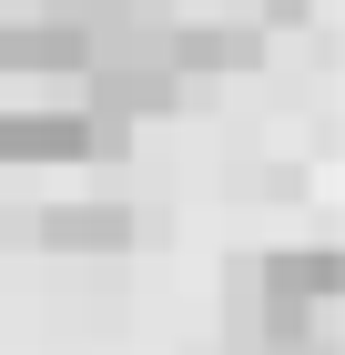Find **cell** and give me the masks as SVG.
<instances>
[{"instance_id": "2", "label": "cell", "mask_w": 345, "mask_h": 355, "mask_svg": "<svg viewBox=\"0 0 345 355\" xmlns=\"http://www.w3.org/2000/svg\"><path fill=\"white\" fill-rule=\"evenodd\" d=\"M41 244H71V254H122V244H133V214H122V203H51V214H41Z\"/></svg>"}, {"instance_id": "1", "label": "cell", "mask_w": 345, "mask_h": 355, "mask_svg": "<svg viewBox=\"0 0 345 355\" xmlns=\"http://www.w3.org/2000/svg\"><path fill=\"white\" fill-rule=\"evenodd\" d=\"M0 71H21V82H92L102 71V41L81 21L71 0H31L21 21L0 31Z\"/></svg>"}]
</instances>
